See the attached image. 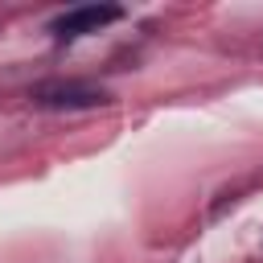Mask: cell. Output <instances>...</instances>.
<instances>
[{
    "instance_id": "2",
    "label": "cell",
    "mask_w": 263,
    "mask_h": 263,
    "mask_svg": "<svg viewBox=\"0 0 263 263\" xmlns=\"http://www.w3.org/2000/svg\"><path fill=\"white\" fill-rule=\"evenodd\" d=\"M119 16H123L119 4H78V8L62 12L49 29H53L58 37H86V33H99L103 25H111V21H119Z\"/></svg>"
},
{
    "instance_id": "1",
    "label": "cell",
    "mask_w": 263,
    "mask_h": 263,
    "mask_svg": "<svg viewBox=\"0 0 263 263\" xmlns=\"http://www.w3.org/2000/svg\"><path fill=\"white\" fill-rule=\"evenodd\" d=\"M29 99L37 107H45V111H82V107H103L107 103V90L70 78V82H41V86H33Z\"/></svg>"
}]
</instances>
